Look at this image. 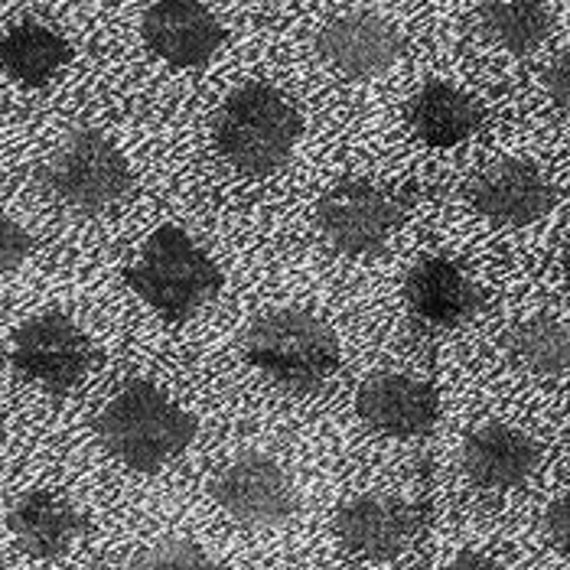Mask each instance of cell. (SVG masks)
Wrapping results in <instances>:
<instances>
[{"label": "cell", "mask_w": 570, "mask_h": 570, "mask_svg": "<svg viewBox=\"0 0 570 570\" xmlns=\"http://www.w3.org/2000/svg\"><path fill=\"white\" fill-rule=\"evenodd\" d=\"M564 264H568V274H570V245H568V255H564Z\"/></svg>", "instance_id": "cell-26"}, {"label": "cell", "mask_w": 570, "mask_h": 570, "mask_svg": "<svg viewBox=\"0 0 570 570\" xmlns=\"http://www.w3.org/2000/svg\"><path fill=\"white\" fill-rule=\"evenodd\" d=\"M355 414L392 438H421L438 421V395L428 382L411 375H372L358 395H355Z\"/></svg>", "instance_id": "cell-12"}, {"label": "cell", "mask_w": 570, "mask_h": 570, "mask_svg": "<svg viewBox=\"0 0 570 570\" xmlns=\"http://www.w3.org/2000/svg\"><path fill=\"white\" fill-rule=\"evenodd\" d=\"M30 255H33V238L23 232V225H17L0 209V274L17 271Z\"/></svg>", "instance_id": "cell-22"}, {"label": "cell", "mask_w": 570, "mask_h": 570, "mask_svg": "<svg viewBox=\"0 0 570 570\" xmlns=\"http://www.w3.org/2000/svg\"><path fill=\"white\" fill-rule=\"evenodd\" d=\"M414 134L431 147H453L480 131L483 108L460 88L446 82H431L407 108Z\"/></svg>", "instance_id": "cell-17"}, {"label": "cell", "mask_w": 570, "mask_h": 570, "mask_svg": "<svg viewBox=\"0 0 570 570\" xmlns=\"http://www.w3.org/2000/svg\"><path fill=\"white\" fill-rule=\"evenodd\" d=\"M125 284L167 320H186L222 291L225 277L213 258L176 225L157 228L137 264L125 271Z\"/></svg>", "instance_id": "cell-4"}, {"label": "cell", "mask_w": 570, "mask_h": 570, "mask_svg": "<svg viewBox=\"0 0 570 570\" xmlns=\"http://www.w3.org/2000/svg\"><path fill=\"white\" fill-rule=\"evenodd\" d=\"M417 525H421L417 509L389 495H362L336 512L340 544L365 561L397 558L411 544Z\"/></svg>", "instance_id": "cell-11"}, {"label": "cell", "mask_w": 570, "mask_h": 570, "mask_svg": "<svg viewBox=\"0 0 570 570\" xmlns=\"http://www.w3.org/2000/svg\"><path fill=\"white\" fill-rule=\"evenodd\" d=\"M404 213L407 206L397 196L385 193L382 186L352 179L330 189L316 203L313 222L330 248H336L340 255L362 258L389 245V238L404 222Z\"/></svg>", "instance_id": "cell-6"}, {"label": "cell", "mask_w": 570, "mask_h": 570, "mask_svg": "<svg viewBox=\"0 0 570 570\" xmlns=\"http://www.w3.org/2000/svg\"><path fill=\"white\" fill-rule=\"evenodd\" d=\"M512 355L534 375H568L570 333L551 316H531L509 333Z\"/></svg>", "instance_id": "cell-20"}, {"label": "cell", "mask_w": 570, "mask_h": 570, "mask_svg": "<svg viewBox=\"0 0 570 570\" xmlns=\"http://www.w3.org/2000/svg\"><path fill=\"white\" fill-rule=\"evenodd\" d=\"M37 176L52 199L79 213H101L121 203L134 186L125 154L98 131L72 134Z\"/></svg>", "instance_id": "cell-5"}, {"label": "cell", "mask_w": 570, "mask_h": 570, "mask_svg": "<svg viewBox=\"0 0 570 570\" xmlns=\"http://www.w3.org/2000/svg\"><path fill=\"white\" fill-rule=\"evenodd\" d=\"M213 499L252 528L284 525L297 509V489L291 476L264 453H242L213 480Z\"/></svg>", "instance_id": "cell-8"}, {"label": "cell", "mask_w": 570, "mask_h": 570, "mask_svg": "<svg viewBox=\"0 0 570 570\" xmlns=\"http://www.w3.org/2000/svg\"><path fill=\"white\" fill-rule=\"evenodd\" d=\"M134 570H222L219 561L193 541H160L137 554Z\"/></svg>", "instance_id": "cell-21"}, {"label": "cell", "mask_w": 570, "mask_h": 570, "mask_svg": "<svg viewBox=\"0 0 570 570\" xmlns=\"http://www.w3.org/2000/svg\"><path fill=\"white\" fill-rule=\"evenodd\" d=\"M69 59L72 46L37 20L17 23L0 37V69L27 88H43Z\"/></svg>", "instance_id": "cell-18"}, {"label": "cell", "mask_w": 570, "mask_h": 570, "mask_svg": "<svg viewBox=\"0 0 570 570\" xmlns=\"http://www.w3.org/2000/svg\"><path fill=\"white\" fill-rule=\"evenodd\" d=\"M544 86H548L551 101H554V105H558V108H561V111L570 118V56L558 59V62L548 69Z\"/></svg>", "instance_id": "cell-24"}, {"label": "cell", "mask_w": 570, "mask_h": 570, "mask_svg": "<svg viewBox=\"0 0 570 570\" xmlns=\"http://www.w3.org/2000/svg\"><path fill=\"white\" fill-rule=\"evenodd\" d=\"M0 438H3V414H0Z\"/></svg>", "instance_id": "cell-27"}, {"label": "cell", "mask_w": 570, "mask_h": 570, "mask_svg": "<svg viewBox=\"0 0 570 570\" xmlns=\"http://www.w3.org/2000/svg\"><path fill=\"white\" fill-rule=\"evenodd\" d=\"M245 358L274 382L313 392L340 372V340L326 320L309 309H271L245 333Z\"/></svg>", "instance_id": "cell-3"}, {"label": "cell", "mask_w": 570, "mask_h": 570, "mask_svg": "<svg viewBox=\"0 0 570 570\" xmlns=\"http://www.w3.org/2000/svg\"><path fill=\"white\" fill-rule=\"evenodd\" d=\"M144 43L179 69L206 66L225 43V30L199 0H154L144 13Z\"/></svg>", "instance_id": "cell-9"}, {"label": "cell", "mask_w": 570, "mask_h": 570, "mask_svg": "<svg viewBox=\"0 0 570 570\" xmlns=\"http://www.w3.org/2000/svg\"><path fill=\"white\" fill-rule=\"evenodd\" d=\"M548 534H551L554 548L570 558V489L548 509Z\"/></svg>", "instance_id": "cell-23"}, {"label": "cell", "mask_w": 570, "mask_h": 570, "mask_svg": "<svg viewBox=\"0 0 570 570\" xmlns=\"http://www.w3.org/2000/svg\"><path fill=\"white\" fill-rule=\"evenodd\" d=\"M10 362L20 375L43 385L49 395H66L95 365V346L72 316L49 309L30 316L13 333Z\"/></svg>", "instance_id": "cell-7"}, {"label": "cell", "mask_w": 570, "mask_h": 570, "mask_svg": "<svg viewBox=\"0 0 570 570\" xmlns=\"http://www.w3.org/2000/svg\"><path fill=\"white\" fill-rule=\"evenodd\" d=\"M538 443L505 424H485L463 443V473L480 489H515L538 466Z\"/></svg>", "instance_id": "cell-16"}, {"label": "cell", "mask_w": 570, "mask_h": 570, "mask_svg": "<svg viewBox=\"0 0 570 570\" xmlns=\"http://www.w3.org/2000/svg\"><path fill=\"white\" fill-rule=\"evenodd\" d=\"M301 128V111L287 95L264 82H248L225 98L213 121V137L216 150L235 170L267 176L291 160Z\"/></svg>", "instance_id": "cell-2"}, {"label": "cell", "mask_w": 570, "mask_h": 570, "mask_svg": "<svg viewBox=\"0 0 570 570\" xmlns=\"http://www.w3.org/2000/svg\"><path fill=\"white\" fill-rule=\"evenodd\" d=\"M98 438L134 473H157L196 438V421L154 382L134 379L98 417Z\"/></svg>", "instance_id": "cell-1"}, {"label": "cell", "mask_w": 570, "mask_h": 570, "mask_svg": "<svg viewBox=\"0 0 570 570\" xmlns=\"http://www.w3.org/2000/svg\"><path fill=\"white\" fill-rule=\"evenodd\" d=\"M480 27L495 46L525 56L548 40L551 10L544 0H489L480 10Z\"/></svg>", "instance_id": "cell-19"}, {"label": "cell", "mask_w": 570, "mask_h": 570, "mask_svg": "<svg viewBox=\"0 0 570 570\" xmlns=\"http://www.w3.org/2000/svg\"><path fill=\"white\" fill-rule=\"evenodd\" d=\"M316 46L336 72L350 79H375L401 59L404 40L389 20L352 10L343 17H333L320 30Z\"/></svg>", "instance_id": "cell-10"}, {"label": "cell", "mask_w": 570, "mask_h": 570, "mask_svg": "<svg viewBox=\"0 0 570 570\" xmlns=\"http://www.w3.org/2000/svg\"><path fill=\"white\" fill-rule=\"evenodd\" d=\"M443 570H505L499 561H492V558H485V554H476V551H463V554H456L450 564Z\"/></svg>", "instance_id": "cell-25"}, {"label": "cell", "mask_w": 570, "mask_h": 570, "mask_svg": "<svg viewBox=\"0 0 570 570\" xmlns=\"http://www.w3.org/2000/svg\"><path fill=\"white\" fill-rule=\"evenodd\" d=\"M404 297L411 313L431 330H453L480 309V291L446 258H424L407 271Z\"/></svg>", "instance_id": "cell-14"}, {"label": "cell", "mask_w": 570, "mask_h": 570, "mask_svg": "<svg viewBox=\"0 0 570 570\" xmlns=\"http://www.w3.org/2000/svg\"><path fill=\"white\" fill-rule=\"evenodd\" d=\"M7 525L30 558L56 561L82 538L86 519L62 495L40 489V492H27L23 499H17V505L7 515Z\"/></svg>", "instance_id": "cell-15"}, {"label": "cell", "mask_w": 570, "mask_h": 570, "mask_svg": "<svg viewBox=\"0 0 570 570\" xmlns=\"http://www.w3.org/2000/svg\"><path fill=\"white\" fill-rule=\"evenodd\" d=\"M470 199L485 219L525 225L541 219L554 206V189L538 167L525 160H505L489 167L470 186Z\"/></svg>", "instance_id": "cell-13"}]
</instances>
